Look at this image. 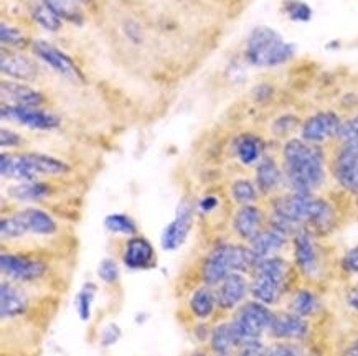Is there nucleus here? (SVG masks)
Listing matches in <instances>:
<instances>
[{
    "mask_svg": "<svg viewBox=\"0 0 358 356\" xmlns=\"http://www.w3.org/2000/svg\"><path fill=\"white\" fill-rule=\"evenodd\" d=\"M282 170L291 191L314 195L327 180V162L320 145L289 139L282 147Z\"/></svg>",
    "mask_w": 358,
    "mask_h": 356,
    "instance_id": "obj_1",
    "label": "nucleus"
},
{
    "mask_svg": "<svg viewBox=\"0 0 358 356\" xmlns=\"http://www.w3.org/2000/svg\"><path fill=\"white\" fill-rule=\"evenodd\" d=\"M297 47L282 38L273 27L258 25L250 31L245 45V59L256 68H278L296 57Z\"/></svg>",
    "mask_w": 358,
    "mask_h": 356,
    "instance_id": "obj_2",
    "label": "nucleus"
},
{
    "mask_svg": "<svg viewBox=\"0 0 358 356\" xmlns=\"http://www.w3.org/2000/svg\"><path fill=\"white\" fill-rule=\"evenodd\" d=\"M251 295L261 304L273 305L281 300L291 281V264L281 255L259 259L252 269Z\"/></svg>",
    "mask_w": 358,
    "mask_h": 356,
    "instance_id": "obj_3",
    "label": "nucleus"
},
{
    "mask_svg": "<svg viewBox=\"0 0 358 356\" xmlns=\"http://www.w3.org/2000/svg\"><path fill=\"white\" fill-rule=\"evenodd\" d=\"M0 172L3 178L17 181L38 180V177L65 175L70 172L66 162L45 154H2L0 155Z\"/></svg>",
    "mask_w": 358,
    "mask_h": 356,
    "instance_id": "obj_4",
    "label": "nucleus"
},
{
    "mask_svg": "<svg viewBox=\"0 0 358 356\" xmlns=\"http://www.w3.org/2000/svg\"><path fill=\"white\" fill-rule=\"evenodd\" d=\"M258 262L251 248L241 244H222L210 253L203 266V279L206 284H220L233 272L252 271Z\"/></svg>",
    "mask_w": 358,
    "mask_h": 356,
    "instance_id": "obj_5",
    "label": "nucleus"
},
{
    "mask_svg": "<svg viewBox=\"0 0 358 356\" xmlns=\"http://www.w3.org/2000/svg\"><path fill=\"white\" fill-rule=\"evenodd\" d=\"M274 312L266 304L258 300L246 302L238 310L235 318L231 320L233 330L236 333L240 348L250 343H258L261 336L269 332L271 323H273Z\"/></svg>",
    "mask_w": 358,
    "mask_h": 356,
    "instance_id": "obj_6",
    "label": "nucleus"
},
{
    "mask_svg": "<svg viewBox=\"0 0 358 356\" xmlns=\"http://www.w3.org/2000/svg\"><path fill=\"white\" fill-rule=\"evenodd\" d=\"M31 53L35 54L36 59H40L45 65L52 68L57 75L71 81V83H86L85 73L76 65L75 59L68 57L65 52H62V50L55 47L53 43L47 42V40H34L31 42Z\"/></svg>",
    "mask_w": 358,
    "mask_h": 356,
    "instance_id": "obj_7",
    "label": "nucleus"
},
{
    "mask_svg": "<svg viewBox=\"0 0 358 356\" xmlns=\"http://www.w3.org/2000/svg\"><path fill=\"white\" fill-rule=\"evenodd\" d=\"M294 248V261L301 274L306 277H317L322 271V258H320V249L315 241V235L307 228H301L296 235L292 236Z\"/></svg>",
    "mask_w": 358,
    "mask_h": 356,
    "instance_id": "obj_8",
    "label": "nucleus"
},
{
    "mask_svg": "<svg viewBox=\"0 0 358 356\" xmlns=\"http://www.w3.org/2000/svg\"><path fill=\"white\" fill-rule=\"evenodd\" d=\"M342 119L334 111H319L307 117L301 126V139L314 145H322L327 140L337 139Z\"/></svg>",
    "mask_w": 358,
    "mask_h": 356,
    "instance_id": "obj_9",
    "label": "nucleus"
},
{
    "mask_svg": "<svg viewBox=\"0 0 358 356\" xmlns=\"http://www.w3.org/2000/svg\"><path fill=\"white\" fill-rule=\"evenodd\" d=\"M3 121H12L18 126L29 127L34 131H53L62 124V119L57 114L43 111L40 107H22L2 104L0 107Z\"/></svg>",
    "mask_w": 358,
    "mask_h": 356,
    "instance_id": "obj_10",
    "label": "nucleus"
},
{
    "mask_svg": "<svg viewBox=\"0 0 358 356\" xmlns=\"http://www.w3.org/2000/svg\"><path fill=\"white\" fill-rule=\"evenodd\" d=\"M194 226V208L192 205L183 200L178 205L176 218L164 228L162 236H160V244L165 251H176L185 243L188 232Z\"/></svg>",
    "mask_w": 358,
    "mask_h": 356,
    "instance_id": "obj_11",
    "label": "nucleus"
},
{
    "mask_svg": "<svg viewBox=\"0 0 358 356\" xmlns=\"http://www.w3.org/2000/svg\"><path fill=\"white\" fill-rule=\"evenodd\" d=\"M0 269L8 279L35 281L47 271V264L27 258V255L3 253L0 255Z\"/></svg>",
    "mask_w": 358,
    "mask_h": 356,
    "instance_id": "obj_12",
    "label": "nucleus"
},
{
    "mask_svg": "<svg viewBox=\"0 0 358 356\" xmlns=\"http://www.w3.org/2000/svg\"><path fill=\"white\" fill-rule=\"evenodd\" d=\"M309 330L307 318L292 312L274 313L273 323L269 327L271 336L281 341H301L309 335Z\"/></svg>",
    "mask_w": 358,
    "mask_h": 356,
    "instance_id": "obj_13",
    "label": "nucleus"
},
{
    "mask_svg": "<svg viewBox=\"0 0 358 356\" xmlns=\"http://www.w3.org/2000/svg\"><path fill=\"white\" fill-rule=\"evenodd\" d=\"M2 93V104L22 107H40L45 103V96L38 89L27 86L22 81L3 80L0 84Z\"/></svg>",
    "mask_w": 358,
    "mask_h": 356,
    "instance_id": "obj_14",
    "label": "nucleus"
},
{
    "mask_svg": "<svg viewBox=\"0 0 358 356\" xmlns=\"http://www.w3.org/2000/svg\"><path fill=\"white\" fill-rule=\"evenodd\" d=\"M0 70H2L3 76L24 83V81H31L38 76V63H36V59L27 57L24 53H7V50H2Z\"/></svg>",
    "mask_w": 358,
    "mask_h": 356,
    "instance_id": "obj_15",
    "label": "nucleus"
},
{
    "mask_svg": "<svg viewBox=\"0 0 358 356\" xmlns=\"http://www.w3.org/2000/svg\"><path fill=\"white\" fill-rule=\"evenodd\" d=\"M250 292V284L241 272H233L220 282L217 294V304L224 310L235 309L246 299Z\"/></svg>",
    "mask_w": 358,
    "mask_h": 356,
    "instance_id": "obj_16",
    "label": "nucleus"
},
{
    "mask_svg": "<svg viewBox=\"0 0 358 356\" xmlns=\"http://www.w3.org/2000/svg\"><path fill=\"white\" fill-rule=\"evenodd\" d=\"M264 212L256 205H245L240 207V209L235 213L233 218V228H235L236 235L241 239H246L248 243H251L261 231L264 230Z\"/></svg>",
    "mask_w": 358,
    "mask_h": 356,
    "instance_id": "obj_17",
    "label": "nucleus"
},
{
    "mask_svg": "<svg viewBox=\"0 0 358 356\" xmlns=\"http://www.w3.org/2000/svg\"><path fill=\"white\" fill-rule=\"evenodd\" d=\"M18 223H20L24 235H38V236H50L57 232L58 226L57 221L53 220L52 214L38 208H27L24 212L15 213Z\"/></svg>",
    "mask_w": 358,
    "mask_h": 356,
    "instance_id": "obj_18",
    "label": "nucleus"
},
{
    "mask_svg": "<svg viewBox=\"0 0 358 356\" xmlns=\"http://www.w3.org/2000/svg\"><path fill=\"white\" fill-rule=\"evenodd\" d=\"M286 184L282 167L271 157H263L256 167V186L261 195H273Z\"/></svg>",
    "mask_w": 358,
    "mask_h": 356,
    "instance_id": "obj_19",
    "label": "nucleus"
},
{
    "mask_svg": "<svg viewBox=\"0 0 358 356\" xmlns=\"http://www.w3.org/2000/svg\"><path fill=\"white\" fill-rule=\"evenodd\" d=\"M289 237L286 232L279 231L278 228L268 225L263 231L259 232L258 236L250 243V248L252 253H255L256 259H266L271 258V255H276L284 246L287 244Z\"/></svg>",
    "mask_w": 358,
    "mask_h": 356,
    "instance_id": "obj_20",
    "label": "nucleus"
},
{
    "mask_svg": "<svg viewBox=\"0 0 358 356\" xmlns=\"http://www.w3.org/2000/svg\"><path fill=\"white\" fill-rule=\"evenodd\" d=\"M124 264L131 269H147L154 262V248L145 237L134 236L124 249Z\"/></svg>",
    "mask_w": 358,
    "mask_h": 356,
    "instance_id": "obj_21",
    "label": "nucleus"
},
{
    "mask_svg": "<svg viewBox=\"0 0 358 356\" xmlns=\"http://www.w3.org/2000/svg\"><path fill=\"white\" fill-rule=\"evenodd\" d=\"M29 307V299L25 292L8 282H2L0 287V312L3 318H13L22 315Z\"/></svg>",
    "mask_w": 358,
    "mask_h": 356,
    "instance_id": "obj_22",
    "label": "nucleus"
},
{
    "mask_svg": "<svg viewBox=\"0 0 358 356\" xmlns=\"http://www.w3.org/2000/svg\"><path fill=\"white\" fill-rule=\"evenodd\" d=\"M210 346H212L215 356H231L236 350H240V343H238L231 322L222 323V325L213 328Z\"/></svg>",
    "mask_w": 358,
    "mask_h": 356,
    "instance_id": "obj_23",
    "label": "nucleus"
},
{
    "mask_svg": "<svg viewBox=\"0 0 358 356\" xmlns=\"http://www.w3.org/2000/svg\"><path fill=\"white\" fill-rule=\"evenodd\" d=\"M235 152L245 165L258 163L264 157V140L255 134H243L236 139Z\"/></svg>",
    "mask_w": 358,
    "mask_h": 356,
    "instance_id": "obj_24",
    "label": "nucleus"
},
{
    "mask_svg": "<svg viewBox=\"0 0 358 356\" xmlns=\"http://www.w3.org/2000/svg\"><path fill=\"white\" fill-rule=\"evenodd\" d=\"M7 193L17 202H40L50 195V185L38 180L20 181V184L12 185Z\"/></svg>",
    "mask_w": 358,
    "mask_h": 356,
    "instance_id": "obj_25",
    "label": "nucleus"
},
{
    "mask_svg": "<svg viewBox=\"0 0 358 356\" xmlns=\"http://www.w3.org/2000/svg\"><path fill=\"white\" fill-rule=\"evenodd\" d=\"M289 309H291L292 313L299 315V317L309 318L314 317L315 313L320 310V300L317 294L309 289H301L294 292L291 297V304H289Z\"/></svg>",
    "mask_w": 358,
    "mask_h": 356,
    "instance_id": "obj_26",
    "label": "nucleus"
},
{
    "mask_svg": "<svg viewBox=\"0 0 358 356\" xmlns=\"http://www.w3.org/2000/svg\"><path fill=\"white\" fill-rule=\"evenodd\" d=\"M217 294L210 287H201L190 300V309L199 318H208L217 307Z\"/></svg>",
    "mask_w": 358,
    "mask_h": 356,
    "instance_id": "obj_27",
    "label": "nucleus"
},
{
    "mask_svg": "<svg viewBox=\"0 0 358 356\" xmlns=\"http://www.w3.org/2000/svg\"><path fill=\"white\" fill-rule=\"evenodd\" d=\"M50 10L57 13L62 20L71 22V24H81L83 13L78 7L76 0H41Z\"/></svg>",
    "mask_w": 358,
    "mask_h": 356,
    "instance_id": "obj_28",
    "label": "nucleus"
},
{
    "mask_svg": "<svg viewBox=\"0 0 358 356\" xmlns=\"http://www.w3.org/2000/svg\"><path fill=\"white\" fill-rule=\"evenodd\" d=\"M231 196L233 200L241 207L245 205H255L259 198V190L256 184H252L248 178H240V180H235L231 185Z\"/></svg>",
    "mask_w": 358,
    "mask_h": 356,
    "instance_id": "obj_29",
    "label": "nucleus"
},
{
    "mask_svg": "<svg viewBox=\"0 0 358 356\" xmlns=\"http://www.w3.org/2000/svg\"><path fill=\"white\" fill-rule=\"evenodd\" d=\"M30 13L31 18L38 24L41 29L47 31H58L62 29V18H59L57 13L50 10V8L45 6L43 2H36L30 7Z\"/></svg>",
    "mask_w": 358,
    "mask_h": 356,
    "instance_id": "obj_30",
    "label": "nucleus"
},
{
    "mask_svg": "<svg viewBox=\"0 0 358 356\" xmlns=\"http://www.w3.org/2000/svg\"><path fill=\"white\" fill-rule=\"evenodd\" d=\"M0 40H2L3 48L12 50H24L29 45V38L18 27H13L7 22L0 24Z\"/></svg>",
    "mask_w": 358,
    "mask_h": 356,
    "instance_id": "obj_31",
    "label": "nucleus"
},
{
    "mask_svg": "<svg viewBox=\"0 0 358 356\" xmlns=\"http://www.w3.org/2000/svg\"><path fill=\"white\" fill-rule=\"evenodd\" d=\"M104 226H106L108 231L114 232V235H126V236H132L136 235L137 226L136 221L132 220L131 216L122 213H113L108 214L104 218Z\"/></svg>",
    "mask_w": 358,
    "mask_h": 356,
    "instance_id": "obj_32",
    "label": "nucleus"
},
{
    "mask_svg": "<svg viewBox=\"0 0 358 356\" xmlns=\"http://www.w3.org/2000/svg\"><path fill=\"white\" fill-rule=\"evenodd\" d=\"M282 12L286 13L289 20L297 24H307L312 20V8L302 0H284Z\"/></svg>",
    "mask_w": 358,
    "mask_h": 356,
    "instance_id": "obj_33",
    "label": "nucleus"
},
{
    "mask_svg": "<svg viewBox=\"0 0 358 356\" xmlns=\"http://www.w3.org/2000/svg\"><path fill=\"white\" fill-rule=\"evenodd\" d=\"M94 294H96V287L93 284H86L80 292H78V295L75 299V307H76V312H78V315H80V318L83 322L90 320L91 304H93Z\"/></svg>",
    "mask_w": 358,
    "mask_h": 356,
    "instance_id": "obj_34",
    "label": "nucleus"
},
{
    "mask_svg": "<svg viewBox=\"0 0 358 356\" xmlns=\"http://www.w3.org/2000/svg\"><path fill=\"white\" fill-rule=\"evenodd\" d=\"M264 356H304V350L292 341H279L264 348Z\"/></svg>",
    "mask_w": 358,
    "mask_h": 356,
    "instance_id": "obj_35",
    "label": "nucleus"
},
{
    "mask_svg": "<svg viewBox=\"0 0 358 356\" xmlns=\"http://www.w3.org/2000/svg\"><path fill=\"white\" fill-rule=\"evenodd\" d=\"M357 139H358V114L345 119V121H342L341 131H338V135H337V140L341 144L350 142V140H357Z\"/></svg>",
    "mask_w": 358,
    "mask_h": 356,
    "instance_id": "obj_36",
    "label": "nucleus"
},
{
    "mask_svg": "<svg viewBox=\"0 0 358 356\" xmlns=\"http://www.w3.org/2000/svg\"><path fill=\"white\" fill-rule=\"evenodd\" d=\"M98 276L103 279L106 284H114L119 279V267L113 259H103L99 262L98 267Z\"/></svg>",
    "mask_w": 358,
    "mask_h": 356,
    "instance_id": "obj_37",
    "label": "nucleus"
},
{
    "mask_svg": "<svg viewBox=\"0 0 358 356\" xmlns=\"http://www.w3.org/2000/svg\"><path fill=\"white\" fill-rule=\"evenodd\" d=\"M122 332L121 328H119V325H116V323H109V325H106L103 328V332H101V345L103 346H113L116 345L119 339H121Z\"/></svg>",
    "mask_w": 358,
    "mask_h": 356,
    "instance_id": "obj_38",
    "label": "nucleus"
},
{
    "mask_svg": "<svg viewBox=\"0 0 358 356\" xmlns=\"http://www.w3.org/2000/svg\"><path fill=\"white\" fill-rule=\"evenodd\" d=\"M302 126L299 122V119L291 116V114H287V116H282L279 117L276 122H274V131L278 132L279 135H286L289 132L296 129V127Z\"/></svg>",
    "mask_w": 358,
    "mask_h": 356,
    "instance_id": "obj_39",
    "label": "nucleus"
},
{
    "mask_svg": "<svg viewBox=\"0 0 358 356\" xmlns=\"http://www.w3.org/2000/svg\"><path fill=\"white\" fill-rule=\"evenodd\" d=\"M342 269L348 274H358V246L348 249L342 258Z\"/></svg>",
    "mask_w": 358,
    "mask_h": 356,
    "instance_id": "obj_40",
    "label": "nucleus"
},
{
    "mask_svg": "<svg viewBox=\"0 0 358 356\" xmlns=\"http://www.w3.org/2000/svg\"><path fill=\"white\" fill-rule=\"evenodd\" d=\"M22 142H24V139L17 132L8 131L6 127L0 131V144H2V147H18Z\"/></svg>",
    "mask_w": 358,
    "mask_h": 356,
    "instance_id": "obj_41",
    "label": "nucleus"
},
{
    "mask_svg": "<svg viewBox=\"0 0 358 356\" xmlns=\"http://www.w3.org/2000/svg\"><path fill=\"white\" fill-rule=\"evenodd\" d=\"M235 356H264V345L258 341V343H250L241 346L238 350V353Z\"/></svg>",
    "mask_w": 358,
    "mask_h": 356,
    "instance_id": "obj_42",
    "label": "nucleus"
},
{
    "mask_svg": "<svg viewBox=\"0 0 358 356\" xmlns=\"http://www.w3.org/2000/svg\"><path fill=\"white\" fill-rule=\"evenodd\" d=\"M347 305L352 310L358 312V282L355 285H352V289L347 292Z\"/></svg>",
    "mask_w": 358,
    "mask_h": 356,
    "instance_id": "obj_43",
    "label": "nucleus"
},
{
    "mask_svg": "<svg viewBox=\"0 0 358 356\" xmlns=\"http://www.w3.org/2000/svg\"><path fill=\"white\" fill-rule=\"evenodd\" d=\"M217 207H218V200L215 198V196H206V198H203L199 203V208L201 212H212V209H215Z\"/></svg>",
    "mask_w": 358,
    "mask_h": 356,
    "instance_id": "obj_44",
    "label": "nucleus"
},
{
    "mask_svg": "<svg viewBox=\"0 0 358 356\" xmlns=\"http://www.w3.org/2000/svg\"><path fill=\"white\" fill-rule=\"evenodd\" d=\"M347 191H350V193H355L358 195V163L355 167V170L352 173V178H350V184H348V188Z\"/></svg>",
    "mask_w": 358,
    "mask_h": 356,
    "instance_id": "obj_45",
    "label": "nucleus"
},
{
    "mask_svg": "<svg viewBox=\"0 0 358 356\" xmlns=\"http://www.w3.org/2000/svg\"><path fill=\"white\" fill-rule=\"evenodd\" d=\"M342 356H358V340L353 341L350 346H347V350L343 351Z\"/></svg>",
    "mask_w": 358,
    "mask_h": 356,
    "instance_id": "obj_46",
    "label": "nucleus"
},
{
    "mask_svg": "<svg viewBox=\"0 0 358 356\" xmlns=\"http://www.w3.org/2000/svg\"><path fill=\"white\" fill-rule=\"evenodd\" d=\"M192 356H206L205 353H200V351H199V353H195V355H192Z\"/></svg>",
    "mask_w": 358,
    "mask_h": 356,
    "instance_id": "obj_47",
    "label": "nucleus"
}]
</instances>
